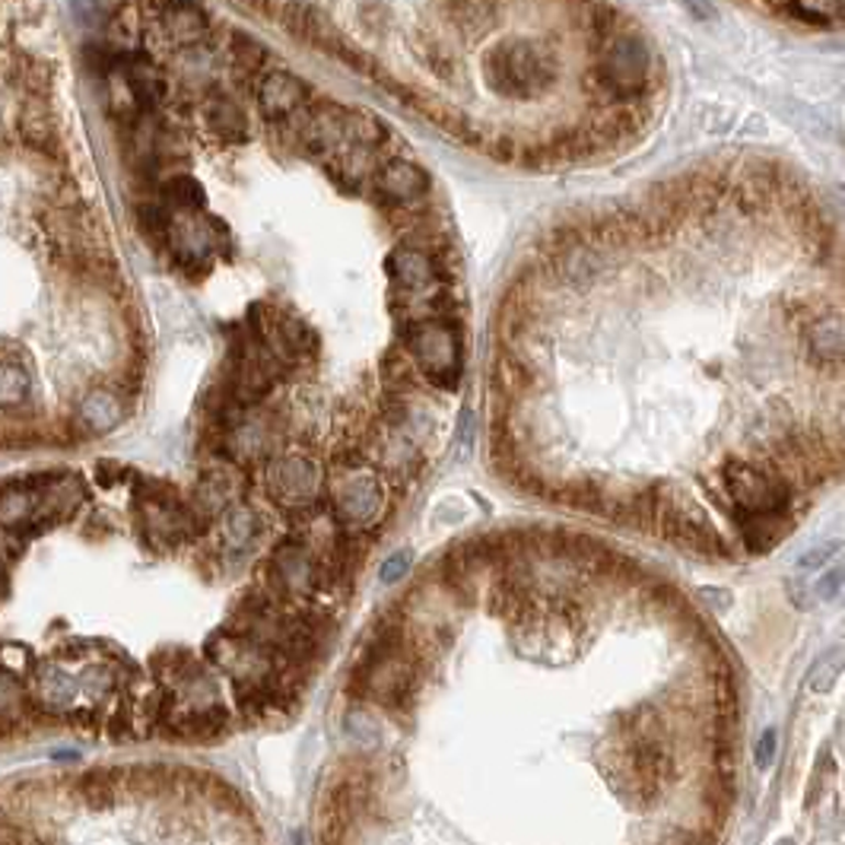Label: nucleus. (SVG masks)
<instances>
[{"instance_id": "nucleus-1", "label": "nucleus", "mask_w": 845, "mask_h": 845, "mask_svg": "<svg viewBox=\"0 0 845 845\" xmlns=\"http://www.w3.org/2000/svg\"><path fill=\"white\" fill-rule=\"evenodd\" d=\"M556 77L553 55L531 42H503L486 55V83L506 99H528L543 92Z\"/></svg>"}, {"instance_id": "nucleus-2", "label": "nucleus", "mask_w": 845, "mask_h": 845, "mask_svg": "<svg viewBox=\"0 0 845 845\" xmlns=\"http://www.w3.org/2000/svg\"><path fill=\"white\" fill-rule=\"evenodd\" d=\"M407 353L422 375L439 385L454 388L461 379V337L446 318H420L407 331Z\"/></svg>"}, {"instance_id": "nucleus-3", "label": "nucleus", "mask_w": 845, "mask_h": 845, "mask_svg": "<svg viewBox=\"0 0 845 845\" xmlns=\"http://www.w3.org/2000/svg\"><path fill=\"white\" fill-rule=\"evenodd\" d=\"M649 74H652V48L642 32H613L604 42L601 55H598V80L613 95L642 92Z\"/></svg>"}, {"instance_id": "nucleus-4", "label": "nucleus", "mask_w": 845, "mask_h": 845, "mask_svg": "<svg viewBox=\"0 0 845 845\" xmlns=\"http://www.w3.org/2000/svg\"><path fill=\"white\" fill-rule=\"evenodd\" d=\"M385 512V486L379 474L365 471V464L340 467V477L331 489V515L350 531L372 528Z\"/></svg>"}, {"instance_id": "nucleus-5", "label": "nucleus", "mask_w": 845, "mask_h": 845, "mask_svg": "<svg viewBox=\"0 0 845 845\" xmlns=\"http://www.w3.org/2000/svg\"><path fill=\"white\" fill-rule=\"evenodd\" d=\"M724 489L734 499V506L747 518H773L788 506L785 483L747 461H728L722 471Z\"/></svg>"}, {"instance_id": "nucleus-6", "label": "nucleus", "mask_w": 845, "mask_h": 845, "mask_svg": "<svg viewBox=\"0 0 845 845\" xmlns=\"http://www.w3.org/2000/svg\"><path fill=\"white\" fill-rule=\"evenodd\" d=\"M268 486H271L277 503H283L293 512H300V509H308V506L318 503L322 467L312 458H302V454L273 458L271 464H268Z\"/></svg>"}, {"instance_id": "nucleus-7", "label": "nucleus", "mask_w": 845, "mask_h": 845, "mask_svg": "<svg viewBox=\"0 0 845 845\" xmlns=\"http://www.w3.org/2000/svg\"><path fill=\"white\" fill-rule=\"evenodd\" d=\"M662 518V531L667 538H674L677 543H687L696 550H716L719 538L709 525V518L702 515V509L696 503H684V499H671L667 506L658 509Z\"/></svg>"}, {"instance_id": "nucleus-8", "label": "nucleus", "mask_w": 845, "mask_h": 845, "mask_svg": "<svg viewBox=\"0 0 845 845\" xmlns=\"http://www.w3.org/2000/svg\"><path fill=\"white\" fill-rule=\"evenodd\" d=\"M283 26L293 38H300L305 45L318 48V52H337V45L343 42L337 30H334L331 16H325L315 3L305 0H293L283 7Z\"/></svg>"}, {"instance_id": "nucleus-9", "label": "nucleus", "mask_w": 845, "mask_h": 845, "mask_svg": "<svg viewBox=\"0 0 845 845\" xmlns=\"http://www.w3.org/2000/svg\"><path fill=\"white\" fill-rule=\"evenodd\" d=\"M388 273L394 286L404 293H426L439 280V264L422 245H397L388 258Z\"/></svg>"}, {"instance_id": "nucleus-10", "label": "nucleus", "mask_w": 845, "mask_h": 845, "mask_svg": "<svg viewBox=\"0 0 845 845\" xmlns=\"http://www.w3.org/2000/svg\"><path fill=\"white\" fill-rule=\"evenodd\" d=\"M375 191L392 204H417L429 194V176L410 159H388L375 172Z\"/></svg>"}, {"instance_id": "nucleus-11", "label": "nucleus", "mask_w": 845, "mask_h": 845, "mask_svg": "<svg viewBox=\"0 0 845 845\" xmlns=\"http://www.w3.org/2000/svg\"><path fill=\"white\" fill-rule=\"evenodd\" d=\"M305 92L308 90L300 77H293L290 70H273L258 87V105L271 121L286 119L305 102Z\"/></svg>"}, {"instance_id": "nucleus-12", "label": "nucleus", "mask_w": 845, "mask_h": 845, "mask_svg": "<svg viewBox=\"0 0 845 845\" xmlns=\"http://www.w3.org/2000/svg\"><path fill=\"white\" fill-rule=\"evenodd\" d=\"M159 23L176 45H198L211 30V16L198 0H169Z\"/></svg>"}, {"instance_id": "nucleus-13", "label": "nucleus", "mask_w": 845, "mask_h": 845, "mask_svg": "<svg viewBox=\"0 0 845 845\" xmlns=\"http://www.w3.org/2000/svg\"><path fill=\"white\" fill-rule=\"evenodd\" d=\"M77 420L92 436H105V432L119 429L124 420V397L112 388H92L83 394V401L77 407Z\"/></svg>"}, {"instance_id": "nucleus-14", "label": "nucleus", "mask_w": 845, "mask_h": 845, "mask_svg": "<svg viewBox=\"0 0 845 845\" xmlns=\"http://www.w3.org/2000/svg\"><path fill=\"white\" fill-rule=\"evenodd\" d=\"M16 127H20V137H23V144H26L30 150L45 153V156L60 150L58 124H55L48 105H45L42 99H30V102L23 105Z\"/></svg>"}, {"instance_id": "nucleus-15", "label": "nucleus", "mask_w": 845, "mask_h": 845, "mask_svg": "<svg viewBox=\"0 0 845 845\" xmlns=\"http://www.w3.org/2000/svg\"><path fill=\"white\" fill-rule=\"evenodd\" d=\"M804 343L811 357L823 365H840L845 362V318L843 315H820L808 325Z\"/></svg>"}, {"instance_id": "nucleus-16", "label": "nucleus", "mask_w": 845, "mask_h": 845, "mask_svg": "<svg viewBox=\"0 0 845 845\" xmlns=\"http://www.w3.org/2000/svg\"><path fill=\"white\" fill-rule=\"evenodd\" d=\"M204 124L226 144H245L248 140V119L239 102L229 95H213L204 102Z\"/></svg>"}, {"instance_id": "nucleus-17", "label": "nucleus", "mask_w": 845, "mask_h": 845, "mask_svg": "<svg viewBox=\"0 0 845 845\" xmlns=\"http://www.w3.org/2000/svg\"><path fill=\"white\" fill-rule=\"evenodd\" d=\"M343 119H347V112H340V109H318V112H312L308 121H305V127H302V137H305V144L312 147V150H337L340 144H343Z\"/></svg>"}, {"instance_id": "nucleus-18", "label": "nucleus", "mask_w": 845, "mask_h": 845, "mask_svg": "<svg viewBox=\"0 0 845 845\" xmlns=\"http://www.w3.org/2000/svg\"><path fill=\"white\" fill-rule=\"evenodd\" d=\"M38 489H32V483H20L0 493V528L3 531H20L23 525H30L38 509Z\"/></svg>"}, {"instance_id": "nucleus-19", "label": "nucleus", "mask_w": 845, "mask_h": 845, "mask_svg": "<svg viewBox=\"0 0 845 845\" xmlns=\"http://www.w3.org/2000/svg\"><path fill=\"white\" fill-rule=\"evenodd\" d=\"M556 268H560L563 283H570V286H575V290H582V286H592V283L601 277L604 261L595 248H566V251H560Z\"/></svg>"}, {"instance_id": "nucleus-20", "label": "nucleus", "mask_w": 845, "mask_h": 845, "mask_svg": "<svg viewBox=\"0 0 845 845\" xmlns=\"http://www.w3.org/2000/svg\"><path fill=\"white\" fill-rule=\"evenodd\" d=\"M32 401V375L16 360H0V410H20Z\"/></svg>"}, {"instance_id": "nucleus-21", "label": "nucleus", "mask_w": 845, "mask_h": 845, "mask_svg": "<svg viewBox=\"0 0 845 845\" xmlns=\"http://www.w3.org/2000/svg\"><path fill=\"white\" fill-rule=\"evenodd\" d=\"M385 124L365 112H347L343 119V140L353 144L357 150H375L385 144Z\"/></svg>"}, {"instance_id": "nucleus-22", "label": "nucleus", "mask_w": 845, "mask_h": 845, "mask_svg": "<svg viewBox=\"0 0 845 845\" xmlns=\"http://www.w3.org/2000/svg\"><path fill=\"white\" fill-rule=\"evenodd\" d=\"M162 204L169 211L198 213L204 207V188H201V181L191 179V176H172L162 184Z\"/></svg>"}, {"instance_id": "nucleus-23", "label": "nucleus", "mask_w": 845, "mask_h": 845, "mask_svg": "<svg viewBox=\"0 0 845 845\" xmlns=\"http://www.w3.org/2000/svg\"><path fill=\"white\" fill-rule=\"evenodd\" d=\"M845 671V645H836L830 652H823L814 662V667L808 671V690L816 696H826L843 677Z\"/></svg>"}, {"instance_id": "nucleus-24", "label": "nucleus", "mask_w": 845, "mask_h": 845, "mask_svg": "<svg viewBox=\"0 0 845 845\" xmlns=\"http://www.w3.org/2000/svg\"><path fill=\"white\" fill-rule=\"evenodd\" d=\"M261 531V515L248 506H233L226 518H223V538L229 541V547H245L258 538Z\"/></svg>"}, {"instance_id": "nucleus-25", "label": "nucleus", "mask_w": 845, "mask_h": 845, "mask_svg": "<svg viewBox=\"0 0 845 845\" xmlns=\"http://www.w3.org/2000/svg\"><path fill=\"white\" fill-rule=\"evenodd\" d=\"M229 55H233V60L239 64L245 74H255V70H261V67H264V60H268V48H264L255 35H248V32H236V35H233V42H229Z\"/></svg>"}, {"instance_id": "nucleus-26", "label": "nucleus", "mask_w": 845, "mask_h": 845, "mask_svg": "<svg viewBox=\"0 0 845 845\" xmlns=\"http://www.w3.org/2000/svg\"><path fill=\"white\" fill-rule=\"evenodd\" d=\"M137 223H140V229H144L147 236H153V239L172 236V226H176L172 211H169L162 201H147V204H140V207H137Z\"/></svg>"}, {"instance_id": "nucleus-27", "label": "nucleus", "mask_w": 845, "mask_h": 845, "mask_svg": "<svg viewBox=\"0 0 845 845\" xmlns=\"http://www.w3.org/2000/svg\"><path fill=\"white\" fill-rule=\"evenodd\" d=\"M840 550H843V543L836 541V538H830V541H823V543H814L808 553H801V556H798V570H801V573H814V570H820V566H830V560H833Z\"/></svg>"}, {"instance_id": "nucleus-28", "label": "nucleus", "mask_w": 845, "mask_h": 845, "mask_svg": "<svg viewBox=\"0 0 845 845\" xmlns=\"http://www.w3.org/2000/svg\"><path fill=\"white\" fill-rule=\"evenodd\" d=\"M843 592H845V566H833V570L820 573V578L814 582L816 601H823V604L836 601Z\"/></svg>"}, {"instance_id": "nucleus-29", "label": "nucleus", "mask_w": 845, "mask_h": 845, "mask_svg": "<svg viewBox=\"0 0 845 845\" xmlns=\"http://www.w3.org/2000/svg\"><path fill=\"white\" fill-rule=\"evenodd\" d=\"M776 754H779V731H776V728H766V731L759 734V741H756V766H759V769H769V766L776 763Z\"/></svg>"}, {"instance_id": "nucleus-30", "label": "nucleus", "mask_w": 845, "mask_h": 845, "mask_svg": "<svg viewBox=\"0 0 845 845\" xmlns=\"http://www.w3.org/2000/svg\"><path fill=\"white\" fill-rule=\"evenodd\" d=\"M410 550H397L394 556L385 560V566L379 570V578H382V585H394V582H401L404 575L410 573Z\"/></svg>"}, {"instance_id": "nucleus-31", "label": "nucleus", "mask_w": 845, "mask_h": 845, "mask_svg": "<svg viewBox=\"0 0 845 845\" xmlns=\"http://www.w3.org/2000/svg\"><path fill=\"white\" fill-rule=\"evenodd\" d=\"M801 10L820 20H843L845 0H801Z\"/></svg>"}, {"instance_id": "nucleus-32", "label": "nucleus", "mask_w": 845, "mask_h": 845, "mask_svg": "<svg viewBox=\"0 0 845 845\" xmlns=\"http://www.w3.org/2000/svg\"><path fill=\"white\" fill-rule=\"evenodd\" d=\"M474 436H477V420L471 410H461V420H458V452L461 458H471L474 452Z\"/></svg>"}, {"instance_id": "nucleus-33", "label": "nucleus", "mask_w": 845, "mask_h": 845, "mask_svg": "<svg viewBox=\"0 0 845 845\" xmlns=\"http://www.w3.org/2000/svg\"><path fill=\"white\" fill-rule=\"evenodd\" d=\"M677 3L699 23H712L719 16V0H677Z\"/></svg>"}, {"instance_id": "nucleus-34", "label": "nucleus", "mask_w": 845, "mask_h": 845, "mask_svg": "<svg viewBox=\"0 0 845 845\" xmlns=\"http://www.w3.org/2000/svg\"><path fill=\"white\" fill-rule=\"evenodd\" d=\"M7 588V573H3V566H0V592Z\"/></svg>"}, {"instance_id": "nucleus-35", "label": "nucleus", "mask_w": 845, "mask_h": 845, "mask_svg": "<svg viewBox=\"0 0 845 845\" xmlns=\"http://www.w3.org/2000/svg\"><path fill=\"white\" fill-rule=\"evenodd\" d=\"M776 845H795V843H791V840H779V843H776Z\"/></svg>"}, {"instance_id": "nucleus-36", "label": "nucleus", "mask_w": 845, "mask_h": 845, "mask_svg": "<svg viewBox=\"0 0 845 845\" xmlns=\"http://www.w3.org/2000/svg\"><path fill=\"white\" fill-rule=\"evenodd\" d=\"M843 595H845V592H843Z\"/></svg>"}]
</instances>
